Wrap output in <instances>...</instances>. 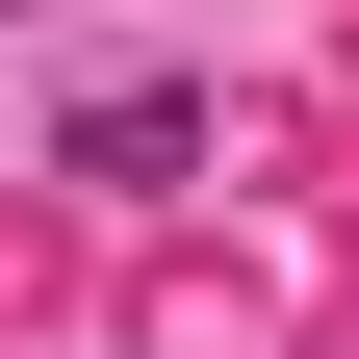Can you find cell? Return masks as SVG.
Returning <instances> with one entry per match:
<instances>
[{"instance_id":"1","label":"cell","mask_w":359,"mask_h":359,"mask_svg":"<svg viewBox=\"0 0 359 359\" xmlns=\"http://www.w3.org/2000/svg\"><path fill=\"white\" fill-rule=\"evenodd\" d=\"M180 154H205V103H180V77H103V103L52 128V180H103V205H154Z\"/></svg>"}]
</instances>
